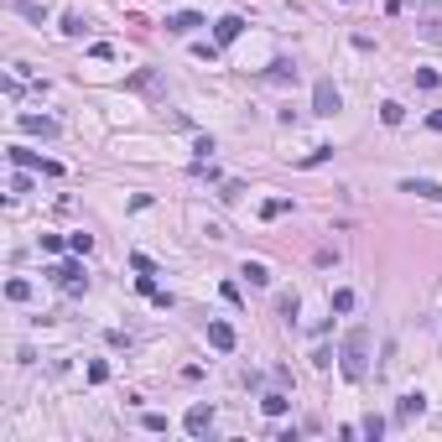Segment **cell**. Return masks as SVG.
Returning <instances> with one entry per match:
<instances>
[{
    "label": "cell",
    "instance_id": "1",
    "mask_svg": "<svg viewBox=\"0 0 442 442\" xmlns=\"http://www.w3.org/2000/svg\"><path fill=\"white\" fill-rule=\"evenodd\" d=\"M338 370H344V380H364L370 375V328H349L344 349H338Z\"/></svg>",
    "mask_w": 442,
    "mask_h": 442
},
{
    "label": "cell",
    "instance_id": "2",
    "mask_svg": "<svg viewBox=\"0 0 442 442\" xmlns=\"http://www.w3.org/2000/svg\"><path fill=\"white\" fill-rule=\"evenodd\" d=\"M11 162L26 167V172H42V177H63V162H52V156H36V151H26V146H11Z\"/></svg>",
    "mask_w": 442,
    "mask_h": 442
},
{
    "label": "cell",
    "instance_id": "3",
    "mask_svg": "<svg viewBox=\"0 0 442 442\" xmlns=\"http://www.w3.org/2000/svg\"><path fill=\"white\" fill-rule=\"evenodd\" d=\"M52 281H58L63 291H73V297H78V291H89V276H83L78 260H58V266H52Z\"/></svg>",
    "mask_w": 442,
    "mask_h": 442
},
{
    "label": "cell",
    "instance_id": "4",
    "mask_svg": "<svg viewBox=\"0 0 442 442\" xmlns=\"http://www.w3.org/2000/svg\"><path fill=\"white\" fill-rule=\"evenodd\" d=\"M182 427H187V437H209V432H213V406H209V401H198V406H187Z\"/></svg>",
    "mask_w": 442,
    "mask_h": 442
},
{
    "label": "cell",
    "instance_id": "5",
    "mask_svg": "<svg viewBox=\"0 0 442 442\" xmlns=\"http://www.w3.org/2000/svg\"><path fill=\"white\" fill-rule=\"evenodd\" d=\"M338 89H333V78H317L313 83V115H338Z\"/></svg>",
    "mask_w": 442,
    "mask_h": 442
},
{
    "label": "cell",
    "instance_id": "6",
    "mask_svg": "<svg viewBox=\"0 0 442 442\" xmlns=\"http://www.w3.org/2000/svg\"><path fill=\"white\" fill-rule=\"evenodd\" d=\"M16 125H21L26 136H42V140L58 136V120H52V115H32V109H21V115H16Z\"/></svg>",
    "mask_w": 442,
    "mask_h": 442
},
{
    "label": "cell",
    "instance_id": "7",
    "mask_svg": "<svg viewBox=\"0 0 442 442\" xmlns=\"http://www.w3.org/2000/svg\"><path fill=\"white\" fill-rule=\"evenodd\" d=\"M198 26H209L198 11H172V16H167V32H177V36H193Z\"/></svg>",
    "mask_w": 442,
    "mask_h": 442
},
{
    "label": "cell",
    "instance_id": "8",
    "mask_svg": "<svg viewBox=\"0 0 442 442\" xmlns=\"http://www.w3.org/2000/svg\"><path fill=\"white\" fill-rule=\"evenodd\" d=\"M240 32H244V16H219V21H213V36H219V47H229V42H240Z\"/></svg>",
    "mask_w": 442,
    "mask_h": 442
},
{
    "label": "cell",
    "instance_id": "9",
    "mask_svg": "<svg viewBox=\"0 0 442 442\" xmlns=\"http://www.w3.org/2000/svg\"><path fill=\"white\" fill-rule=\"evenodd\" d=\"M421 411H427V396H421V390H406V396L396 401V421H417Z\"/></svg>",
    "mask_w": 442,
    "mask_h": 442
},
{
    "label": "cell",
    "instance_id": "10",
    "mask_svg": "<svg viewBox=\"0 0 442 442\" xmlns=\"http://www.w3.org/2000/svg\"><path fill=\"white\" fill-rule=\"evenodd\" d=\"M401 193H417V198L442 203V182H432V177H406V182H401Z\"/></svg>",
    "mask_w": 442,
    "mask_h": 442
},
{
    "label": "cell",
    "instance_id": "11",
    "mask_svg": "<svg viewBox=\"0 0 442 442\" xmlns=\"http://www.w3.org/2000/svg\"><path fill=\"white\" fill-rule=\"evenodd\" d=\"M240 276L250 281V286H271V266H266V260H244Z\"/></svg>",
    "mask_w": 442,
    "mask_h": 442
},
{
    "label": "cell",
    "instance_id": "12",
    "mask_svg": "<svg viewBox=\"0 0 442 442\" xmlns=\"http://www.w3.org/2000/svg\"><path fill=\"white\" fill-rule=\"evenodd\" d=\"M209 344H213L219 354H229V349H234V328H229V323H209Z\"/></svg>",
    "mask_w": 442,
    "mask_h": 442
},
{
    "label": "cell",
    "instance_id": "13",
    "mask_svg": "<svg viewBox=\"0 0 442 442\" xmlns=\"http://www.w3.org/2000/svg\"><path fill=\"white\" fill-rule=\"evenodd\" d=\"M266 78H271V83H297V63H291V58H276V63L266 68Z\"/></svg>",
    "mask_w": 442,
    "mask_h": 442
},
{
    "label": "cell",
    "instance_id": "14",
    "mask_svg": "<svg viewBox=\"0 0 442 442\" xmlns=\"http://www.w3.org/2000/svg\"><path fill=\"white\" fill-rule=\"evenodd\" d=\"M276 313L286 317V323H297V313H302V297H297V291H281V297H276Z\"/></svg>",
    "mask_w": 442,
    "mask_h": 442
},
{
    "label": "cell",
    "instance_id": "15",
    "mask_svg": "<svg viewBox=\"0 0 442 442\" xmlns=\"http://www.w3.org/2000/svg\"><path fill=\"white\" fill-rule=\"evenodd\" d=\"M11 11L26 16V21H47V6H36V0H11Z\"/></svg>",
    "mask_w": 442,
    "mask_h": 442
},
{
    "label": "cell",
    "instance_id": "16",
    "mask_svg": "<svg viewBox=\"0 0 442 442\" xmlns=\"http://www.w3.org/2000/svg\"><path fill=\"white\" fill-rule=\"evenodd\" d=\"M63 36H89V16L68 11V16H63Z\"/></svg>",
    "mask_w": 442,
    "mask_h": 442
},
{
    "label": "cell",
    "instance_id": "17",
    "mask_svg": "<svg viewBox=\"0 0 442 442\" xmlns=\"http://www.w3.org/2000/svg\"><path fill=\"white\" fill-rule=\"evenodd\" d=\"M6 297H11V302H32V281L11 276V281H6Z\"/></svg>",
    "mask_w": 442,
    "mask_h": 442
},
{
    "label": "cell",
    "instance_id": "18",
    "mask_svg": "<svg viewBox=\"0 0 442 442\" xmlns=\"http://www.w3.org/2000/svg\"><path fill=\"white\" fill-rule=\"evenodd\" d=\"M286 406H291V401L281 396V390H271V396L260 401V411H266V417H286Z\"/></svg>",
    "mask_w": 442,
    "mask_h": 442
},
{
    "label": "cell",
    "instance_id": "19",
    "mask_svg": "<svg viewBox=\"0 0 442 442\" xmlns=\"http://www.w3.org/2000/svg\"><path fill=\"white\" fill-rule=\"evenodd\" d=\"M281 213H291V198H266L260 203V219H281Z\"/></svg>",
    "mask_w": 442,
    "mask_h": 442
},
{
    "label": "cell",
    "instance_id": "20",
    "mask_svg": "<svg viewBox=\"0 0 442 442\" xmlns=\"http://www.w3.org/2000/svg\"><path fill=\"white\" fill-rule=\"evenodd\" d=\"M380 120H385V125H401V120H406V109H401L396 99H385V105H380Z\"/></svg>",
    "mask_w": 442,
    "mask_h": 442
},
{
    "label": "cell",
    "instance_id": "21",
    "mask_svg": "<svg viewBox=\"0 0 442 442\" xmlns=\"http://www.w3.org/2000/svg\"><path fill=\"white\" fill-rule=\"evenodd\" d=\"M328 156H333V146H313V151H307V156H302V162H297V167H323Z\"/></svg>",
    "mask_w": 442,
    "mask_h": 442
},
{
    "label": "cell",
    "instance_id": "22",
    "mask_svg": "<svg viewBox=\"0 0 442 442\" xmlns=\"http://www.w3.org/2000/svg\"><path fill=\"white\" fill-rule=\"evenodd\" d=\"M333 313H354V291H349V286L333 291Z\"/></svg>",
    "mask_w": 442,
    "mask_h": 442
},
{
    "label": "cell",
    "instance_id": "23",
    "mask_svg": "<svg viewBox=\"0 0 442 442\" xmlns=\"http://www.w3.org/2000/svg\"><path fill=\"white\" fill-rule=\"evenodd\" d=\"M68 250H73V255H89V250H94V234H68Z\"/></svg>",
    "mask_w": 442,
    "mask_h": 442
},
{
    "label": "cell",
    "instance_id": "24",
    "mask_svg": "<svg viewBox=\"0 0 442 442\" xmlns=\"http://www.w3.org/2000/svg\"><path fill=\"white\" fill-rule=\"evenodd\" d=\"M359 432H364V437H380V432H385V417H375V411H370V417L359 421Z\"/></svg>",
    "mask_w": 442,
    "mask_h": 442
},
{
    "label": "cell",
    "instance_id": "25",
    "mask_svg": "<svg viewBox=\"0 0 442 442\" xmlns=\"http://www.w3.org/2000/svg\"><path fill=\"white\" fill-rule=\"evenodd\" d=\"M193 156H198V162H209V156H213V136H198V140H193Z\"/></svg>",
    "mask_w": 442,
    "mask_h": 442
},
{
    "label": "cell",
    "instance_id": "26",
    "mask_svg": "<svg viewBox=\"0 0 442 442\" xmlns=\"http://www.w3.org/2000/svg\"><path fill=\"white\" fill-rule=\"evenodd\" d=\"M140 427H146V432H167V417H162V411H146V417H140Z\"/></svg>",
    "mask_w": 442,
    "mask_h": 442
},
{
    "label": "cell",
    "instance_id": "27",
    "mask_svg": "<svg viewBox=\"0 0 442 442\" xmlns=\"http://www.w3.org/2000/svg\"><path fill=\"white\" fill-rule=\"evenodd\" d=\"M89 58H94V63H109V58H115V47H109V42H94Z\"/></svg>",
    "mask_w": 442,
    "mask_h": 442
},
{
    "label": "cell",
    "instance_id": "28",
    "mask_svg": "<svg viewBox=\"0 0 442 442\" xmlns=\"http://www.w3.org/2000/svg\"><path fill=\"white\" fill-rule=\"evenodd\" d=\"M11 193H16V198H21V193H32V177H26V167L11 177Z\"/></svg>",
    "mask_w": 442,
    "mask_h": 442
},
{
    "label": "cell",
    "instance_id": "29",
    "mask_svg": "<svg viewBox=\"0 0 442 442\" xmlns=\"http://www.w3.org/2000/svg\"><path fill=\"white\" fill-rule=\"evenodd\" d=\"M89 380H94V385H105V380H109V364H105V359H94V364H89Z\"/></svg>",
    "mask_w": 442,
    "mask_h": 442
},
{
    "label": "cell",
    "instance_id": "30",
    "mask_svg": "<svg viewBox=\"0 0 442 442\" xmlns=\"http://www.w3.org/2000/svg\"><path fill=\"white\" fill-rule=\"evenodd\" d=\"M437 83H442V78H437L432 68H417V89H437Z\"/></svg>",
    "mask_w": 442,
    "mask_h": 442
},
{
    "label": "cell",
    "instance_id": "31",
    "mask_svg": "<svg viewBox=\"0 0 442 442\" xmlns=\"http://www.w3.org/2000/svg\"><path fill=\"white\" fill-rule=\"evenodd\" d=\"M63 244H68V240H58V234H42V255H58Z\"/></svg>",
    "mask_w": 442,
    "mask_h": 442
},
{
    "label": "cell",
    "instance_id": "32",
    "mask_svg": "<svg viewBox=\"0 0 442 442\" xmlns=\"http://www.w3.org/2000/svg\"><path fill=\"white\" fill-rule=\"evenodd\" d=\"M427 130H437V136H442V109H432V115H427Z\"/></svg>",
    "mask_w": 442,
    "mask_h": 442
}]
</instances>
